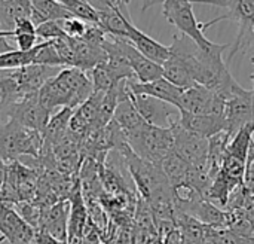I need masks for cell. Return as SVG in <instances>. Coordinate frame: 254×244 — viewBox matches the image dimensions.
Instances as JSON below:
<instances>
[{"label":"cell","mask_w":254,"mask_h":244,"mask_svg":"<svg viewBox=\"0 0 254 244\" xmlns=\"http://www.w3.org/2000/svg\"><path fill=\"white\" fill-rule=\"evenodd\" d=\"M92 92L94 86L86 72L74 67H64L40 88L37 95L42 106L52 115L63 107H79Z\"/></svg>","instance_id":"obj_1"},{"label":"cell","mask_w":254,"mask_h":244,"mask_svg":"<svg viewBox=\"0 0 254 244\" xmlns=\"http://www.w3.org/2000/svg\"><path fill=\"white\" fill-rule=\"evenodd\" d=\"M162 4V13L165 19L177 28V31L183 36H188L192 39L199 48H208L213 45V42L204 34V30L207 27H211L213 24L222 21L220 16L214 18L210 22H201L196 19L193 13V3L192 0H144L143 10L153 4Z\"/></svg>","instance_id":"obj_2"},{"label":"cell","mask_w":254,"mask_h":244,"mask_svg":"<svg viewBox=\"0 0 254 244\" xmlns=\"http://www.w3.org/2000/svg\"><path fill=\"white\" fill-rule=\"evenodd\" d=\"M43 148L42 133L25 128L12 119L0 121V163L10 164L21 157L37 160Z\"/></svg>","instance_id":"obj_3"},{"label":"cell","mask_w":254,"mask_h":244,"mask_svg":"<svg viewBox=\"0 0 254 244\" xmlns=\"http://www.w3.org/2000/svg\"><path fill=\"white\" fill-rule=\"evenodd\" d=\"M127 143L137 157L161 167L162 161L174 148V136L171 128L146 124L140 131L127 137Z\"/></svg>","instance_id":"obj_4"},{"label":"cell","mask_w":254,"mask_h":244,"mask_svg":"<svg viewBox=\"0 0 254 244\" xmlns=\"http://www.w3.org/2000/svg\"><path fill=\"white\" fill-rule=\"evenodd\" d=\"M192 3H204L220 6L228 10V13L222 15L223 19H234L238 22V36L234 42L231 54L226 60L229 66L231 60L238 51H246L249 45V39L253 34L254 25V0H192Z\"/></svg>","instance_id":"obj_5"},{"label":"cell","mask_w":254,"mask_h":244,"mask_svg":"<svg viewBox=\"0 0 254 244\" xmlns=\"http://www.w3.org/2000/svg\"><path fill=\"white\" fill-rule=\"evenodd\" d=\"M174 152L195 170H208V139L182 128L177 122L171 127Z\"/></svg>","instance_id":"obj_6"},{"label":"cell","mask_w":254,"mask_h":244,"mask_svg":"<svg viewBox=\"0 0 254 244\" xmlns=\"http://www.w3.org/2000/svg\"><path fill=\"white\" fill-rule=\"evenodd\" d=\"M226 101L220 98L210 88L195 83L190 88L183 89L179 110H185L193 115H216L225 116Z\"/></svg>","instance_id":"obj_7"},{"label":"cell","mask_w":254,"mask_h":244,"mask_svg":"<svg viewBox=\"0 0 254 244\" xmlns=\"http://www.w3.org/2000/svg\"><path fill=\"white\" fill-rule=\"evenodd\" d=\"M129 98L141 115V118L153 127L171 128L179 121V109L173 104H168L162 100L149 97V95H135L129 92Z\"/></svg>","instance_id":"obj_8"},{"label":"cell","mask_w":254,"mask_h":244,"mask_svg":"<svg viewBox=\"0 0 254 244\" xmlns=\"http://www.w3.org/2000/svg\"><path fill=\"white\" fill-rule=\"evenodd\" d=\"M39 92L19 97L9 109L7 118L19 125L42 133L51 118V113L39 101Z\"/></svg>","instance_id":"obj_9"},{"label":"cell","mask_w":254,"mask_h":244,"mask_svg":"<svg viewBox=\"0 0 254 244\" xmlns=\"http://www.w3.org/2000/svg\"><path fill=\"white\" fill-rule=\"evenodd\" d=\"M0 236L9 244H36V230L9 203H1L0 206Z\"/></svg>","instance_id":"obj_10"},{"label":"cell","mask_w":254,"mask_h":244,"mask_svg":"<svg viewBox=\"0 0 254 244\" xmlns=\"http://www.w3.org/2000/svg\"><path fill=\"white\" fill-rule=\"evenodd\" d=\"M70 200H61L49 207H42L39 231L46 233L60 243H67L68 239Z\"/></svg>","instance_id":"obj_11"},{"label":"cell","mask_w":254,"mask_h":244,"mask_svg":"<svg viewBox=\"0 0 254 244\" xmlns=\"http://www.w3.org/2000/svg\"><path fill=\"white\" fill-rule=\"evenodd\" d=\"M225 121V131L231 137L247 124H254V89H246L243 94L226 101Z\"/></svg>","instance_id":"obj_12"},{"label":"cell","mask_w":254,"mask_h":244,"mask_svg":"<svg viewBox=\"0 0 254 244\" xmlns=\"http://www.w3.org/2000/svg\"><path fill=\"white\" fill-rule=\"evenodd\" d=\"M60 67H49L40 64H28L13 70V79L16 82V88L19 97L36 94L40 88L55 75L60 73Z\"/></svg>","instance_id":"obj_13"},{"label":"cell","mask_w":254,"mask_h":244,"mask_svg":"<svg viewBox=\"0 0 254 244\" xmlns=\"http://www.w3.org/2000/svg\"><path fill=\"white\" fill-rule=\"evenodd\" d=\"M116 39L121 45V49H122L125 58L128 60L129 67L132 69V73H134L137 82L147 83V82L162 78V66L161 64L144 57L127 39H121V37H116Z\"/></svg>","instance_id":"obj_14"},{"label":"cell","mask_w":254,"mask_h":244,"mask_svg":"<svg viewBox=\"0 0 254 244\" xmlns=\"http://www.w3.org/2000/svg\"><path fill=\"white\" fill-rule=\"evenodd\" d=\"M138 52H141L144 57H147L149 60L158 63V64H164L165 60L170 57V46L162 45L161 42L155 40L153 37H150L149 34L143 33L140 28H137L131 18L127 21V37H125Z\"/></svg>","instance_id":"obj_15"},{"label":"cell","mask_w":254,"mask_h":244,"mask_svg":"<svg viewBox=\"0 0 254 244\" xmlns=\"http://www.w3.org/2000/svg\"><path fill=\"white\" fill-rule=\"evenodd\" d=\"M128 89L131 94L135 95H149L158 100H162L168 104H173L179 109V103H180V97L183 89L173 85L170 81H167L164 76L147 82V83H140L137 81H128Z\"/></svg>","instance_id":"obj_16"},{"label":"cell","mask_w":254,"mask_h":244,"mask_svg":"<svg viewBox=\"0 0 254 244\" xmlns=\"http://www.w3.org/2000/svg\"><path fill=\"white\" fill-rule=\"evenodd\" d=\"M179 112H180V115H179L177 124L182 128H185L186 131H190L193 134L210 139L211 136L226 130L225 116L193 115V113H189V112H185V110H179Z\"/></svg>","instance_id":"obj_17"},{"label":"cell","mask_w":254,"mask_h":244,"mask_svg":"<svg viewBox=\"0 0 254 244\" xmlns=\"http://www.w3.org/2000/svg\"><path fill=\"white\" fill-rule=\"evenodd\" d=\"M73 112H74V109L63 107L51 115L45 130L42 131V137H43L42 151H51L55 145H58L65 137V134L68 133L70 119H71Z\"/></svg>","instance_id":"obj_18"},{"label":"cell","mask_w":254,"mask_h":244,"mask_svg":"<svg viewBox=\"0 0 254 244\" xmlns=\"http://www.w3.org/2000/svg\"><path fill=\"white\" fill-rule=\"evenodd\" d=\"M113 121L122 130L125 139L135 134L137 131H140L147 124L141 118V115L137 112V109L134 107L129 95L118 104V107L115 110V115H113Z\"/></svg>","instance_id":"obj_19"},{"label":"cell","mask_w":254,"mask_h":244,"mask_svg":"<svg viewBox=\"0 0 254 244\" xmlns=\"http://www.w3.org/2000/svg\"><path fill=\"white\" fill-rule=\"evenodd\" d=\"M31 1V21L37 27L45 21H60L70 18V12L55 0H30Z\"/></svg>","instance_id":"obj_20"},{"label":"cell","mask_w":254,"mask_h":244,"mask_svg":"<svg viewBox=\"0 0 254 244\" xmlns=\"http://www.w3.org/2000/svg\"><path fill=\"white\" fill-rule=\"evenodd\" d=\"M31 19V1L30 0H4L0 4V30L10 31L13 24L21 19Z\"/></svg>","instance_id":"obj_21"},{"label":"cell","mask_w":254,"mask_h":244,"mask_svg":"<svg viewBox=\"0 0 254 244\" xmlns=\"http://www.w3.org/2000/svg\"><path fill=\"white\" fill-rule=\"evenodd\" d=\"M19 98L13 70H0V121L7 119L10 106Z\"/></svg>","instance_id":"obj_22"},{"label":"cell","mask_w":254,"mask_h":244,"mask_svg":"<svg viewBox=\"0 0 254 244\" xmlns=\"http://www.w3.org/2000/svg\"><path fill=\"white\" fill-rule=\"evenodd\" d=\"M254 140V124H247L241 130H238L229 140L226 152L241 161L246 163L250 145Z\"/></svg>","instance_id":"obj_23"},{"label":"cell","mask_w":254,"mask_h":244,"mask_svg":"<svg viewBox=\"0 0 254 244\" xmlns=\"http://www.w3.org/2000/svg\"><path fill=\"white\" fill-rule=\"evenodd\" d=\"M37 46L31 51H9L4 54H0V70H16L19 67L33 64V60L36 57Z\"/></svg>","instance_id":"obj_24"},{"label":"cell","mask_w":254,"mask_h":244,"mask_svg":"<svg viewBox=\"0 0 254 244\" xmlns=\"http://www.w3.org/2000/svg\"><path fill=\"white\" fill-rule=\"evenodd\" d=\"M33 64H40V66H49V67H60L64 69V63L60 58L54 42L48 40V42H40L37 45V51H36V57L33 60Z\"/></svg>","instance_id":"obj_25"},{"label":"cell","mask_w":254,"mask_h":244,"mask_svg":"<svg viewBox=\"0 0 254 244\" xmlns=\"http://www.w3.org/2000/svg\"><path fill=\"white\" fill-rule=\"evenodd\" d=\"M64 7L74 18H79L88 24H98V10L92 7L86 0H67Z\"/></svg>","instance_id":"obj_26"},{"label":"cell","mask_w":254,"mask_h":244,"mask_svg":"<svg viewBox=\"0 0 254 244\" xmlns=\"http://www.w3.org/2000/svg\"><path fill=\"white\" fill-rule=\"evenodd\" d=\"M36 34L40 42H48V40H57L60 37H64L65 33L61 27V19L60 21H45L36 27Z\"/></svg>","instance_id":"obj_27"},{"label":"cell","mask_w":254,"mask_h":244,"mask_svg":"<svg viewBox=\"0 0 254 244\" xmlns=\"http://www.w3.org/2000/svg\"><path fill=\"white\" fill-rule=\"evenodd\" d=\"M61 27H63L65 36L73 37V39H80V37H83V34L88 28V22H85L79 18L70 16V18L61 19Z\"/></svg>","instance_id":"obj_28"},{"label":"cell","mask_w":254,"mask_h":244,"mask_svg":"<svg viewBox=\"0 0 254 244\" xmlns=\"http://www.w3.org/2000/svg\"><path fill=\"white\" fill-rule=\"evenodd\" d=\"M243 188L249 192L254 194V140L250 145L247 160H246V170L243 177Z\"/></svg>","instance_id":"obj_29"},{"label":"cell","mask_w":254,"mask_h":244,"mask_svg":"<svg viewBox=\"0 0 254 244\" xmlns=\"http://www.w3.org/2000/svg\"><path fill=\"white\" fill-rule=\"evenodd\" d=\"M247 192V191H246ZM228 213H232L241 219H244L246 222H249V225L252 227L254 233V194H246V200L243 203V206L238 209V210H234V212H228Z\"/></svg>","instance_id":"obj_30"},{"label":"cell","mask_w":254,"mask_h":244,"mask_svg":"<svg viewBox=\"0 0 254 244\" xmlns=\"http://www.w3.org/2000/svg\"><path fill=\"white\" fill-rule=\"evenodd\" d=\"M12 40L16 45L18 51H31L33 48H36L40 40L37 37V34L34 33H19V34H12Z\"/></svg>","instance_id":"obj_31"},{"label":"cell","mask_w":254,"mask_h":244,"mask_svg":"<svg viewBox=\"0 0 254 244\" xmlns=\"http://www.w3.org/2000/svg\"><path fill=\"white\" fill-rule=\"evenodd\" d=\"M10 42H13V40H12V31L0 30V54L9 52V51H13V48H12Z\"/></svg>","instance_id":"obj_32"},{"label":"cell","mask_w":254,"mask_h":244,"mask_svg":"<svg viewBox=\"0 0 254 244\" xmlns=\"http://www.w3.org/2000/svg\"><path fill=\"white\" fill-rule=\"evenodd\" d=\"M6 173H7V164L0 163V192H1V186H3L4 179H6Z\"/></svg>","instance_id":"obj_33"},{"label":"cell","mask_w":254,"mask_h":244,"mask_svg":"<svg viewBox=\"0 0 254 244\" xmlns=\"http://www.w3.org/2000/svg\"><path fill=\"white\" fill-rule=\"evenodd\" d=\"M129 1H131V0H118V6H119L122 10H128L127 7H128Z\"/></svg>","instance_id":"obj_34"},{"label":"cell","mask_w":254,"mask_h":244,"mask_svg":"<svg viewBox=\"0 0 254 244\" xmlns=\"http://www.w3.org/2000/svg\"><path fill=\"white\" fill-rule=\"evenodd\" d=\"M253 63V66H254V61H252ZM252 81H253V88L252 89H254V72H253V75H252Z\"/></svg>","instance_id":"obj_35"},{"label":"cell","mask_w":254,"mask_h":244,"mask_svg":"<svg viewBox=\"0 0 254 244\" xmlns=\"http://www.w3.org/2000/svg\"><path fill=\"white\" fill-rule=\"evenodd\" d=\"M4 242H6V240H4V237H1V236H0V244L4 243Z\"/></svg>","instance_id":"obj_36"},{"label":"cell","mask_w":254,"mask_h":244,"mask_svg":"<svg viewBox=\"0 0 254 244\" xmlns=\"http://www.w3.org/2000/svg\"><path fill=\"white\" fill-rule=\"evenodd\" d=\"M253 40H254V25H253ZM252 61H254V57L252 58Z\"/></svg>","instance_id":"obj_37"},{"label":"cell","mask_w":254,"mask_h":244,"mask_svg":"<svg viewBox=\"0 0 254 244\" xmlns=\"http://www.w3.org/2000/svg\"><path fill=\"white\" fill-rule=\"evenodd\" d=\"M0 206H1V192H0Z\"/></svg>","instance_id":"obj_38"},{"label":"cell","mask_w":254,"mask_h":244,"mask_svg":"<svg viewBox=\"0 0 254 244\" xmlns=\"http://www.w3.org/2000/svg\"><path fill=\"white\" fill-rule=\"evenodd\" d=\"M252 244H254V237H253V239H252Z\"/></svg>","instance_id":"obj_39"}]
</instances>
